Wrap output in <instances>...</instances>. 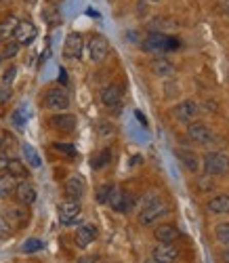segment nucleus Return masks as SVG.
I'll use <instances>...</instances> for the list:
<instances>
[{
  "label": "nucleus",
  "mask_w": 229,
  "mask_h": 263,
  "mask_svg": "<svg viewBox=\"0 0 229 263\" xmlns=\"http://www.w3.org/2000/svg\"><path fill=\"white\" fill-rule=\"evenodd\" d=\"M177 49H179V40L162 32H151L143 40V51L147 53H166V51H177Z\"/></svg>",
  "instance_id": "obj_1"
},
{
  "label": "nucleus",
  "mask_w": 229,
  "mask_h": 263,
  "mask_svg": "<svg viewBox=\"0 0 229 263\" xmlns=\"http://www.w3.org/2000/svg\"><path fill=\"white\" fill-rule=\"evenodd\" d=\"M206 171V175H225L229 171V156L223 152H206L202 162H200Z\"/></svg>",
  "instance_id": "obj_2"
},
{
  "label": "nucleus",
  "mask_w": 229,
  "mask_h": 263,
  "mask_svg": "<svg viewBox=\"0 0 229 263\" xmlns=\"http://www.w3.org/2000/svg\"><path fill=\"white\" fill-rule=\"evenodd\" d=\"M168 213H170V206L162 198H160V200H156V202H151L147 206H141V211H139V223L141 226H154L158 219L166 217Z\"/></svg>",
  "instance_id": "obj_3"
},
{
  "label": "nucleus",
  "mask_w": 229,
  "mask_h": 263,
  "mask_svg": "<svg viewBox=\"0 0 229 263\" xmlns=\"http://www.w3.org/2000/svg\"><path fill=\"white\" fill-rule=\"evenodd\" d=\"M44 105L53 109V112H63V109L70 107V95H67V91L61 89V86H53V89H49L47 95H44Z\"/></svg>",
  "instance_id": "obj_4"
},
{
  "label": "nucleus",
  "mask_w": 229,
  "mask_h": 263,
  "mask_svg": "<svg viewBox=\"0 0 229 263\" xmlns=\"http://www.w3.org/2000/svg\"><path fill=\"white\" fill-rule=\"evenodd\" d=\"M173 116L179 122H185V124L196 122V118L200 116V105L196 101H192V99H185V101H181V103H177L173 107Z\"/></svg>",
  "instance_id": "obj_5"
},
{
  "label": "nucleus",
  "mask_w": 229,
  "mask_h": 263,
  "mask_svg": "<svg viewBox=\"0 0 229 263\" xmlns=\"http://www.w3.org/2000/svg\"><path fill=\"white\" fill-rule=\"evenodd\" d=\"M187 137L200 145H213V141H215L213 128H208V124H204V122H189L187 124Z\"/></svg>",
  "instance_id": "obj_6"
},
{
  "label": "nucleus",
  "mask_w": 229,
  "mask_h": 263,
  "mask_svg": "<svg viewBox=\"0 0 229 263\" xmlns=\"http://www.w3.org/2000/svg\"><path fill=\"white\" fill-rule=\"evenodd\" d=\"M107 204H109L113 211H118V213H128V211H132V206H135V198H132L128 192L120 190V187H111V194H109V198H107Z\"/></svg>",
  "instance_id": "obj_7"
},
{
  "label": "nucleus",
  "mask_w": 229,
  "mask_h": 263,
  "mask_svg": "<svg viewBox=\"0 0 229 263\" xmlns=\"http://www.w3.org/2000/svg\"><path fill=\"white\" fill-rule=\"evenodd\" d=\"M109 53V45H107V40L101 36V34H95V36H90L88 40V57L93 63H101Z\"/></svg>",
  "instance_id": "obj_8"
},
{
  "label": "nucleus",
  "mask_w": 229,
  "mask_h": 263,
  "mask_svg": "<svg viewBox=\"0 0 229 263\" xmlns=\"http://www.w3.org/2000/svg\"><path fill=\"white\" fill-rule=\"evenodd\" d=\"M57 213H59V221L65 223V226H70V223H74L76 219L80 217L82 209H80V202L78 200H70V198H67V200L59 202Z\"/></svg>",
  "instance_id": "obj_9"
},
{
  "label": "nucleus",
  "mask_w": 229,
  "mask_h": 263,
  "mask_svg": "<svg viewBox=\"0 0 229 263\" xmlns=\"http://www.w3.org/2000/svg\"><path fill=\"white\" fill-rule=\"evenodd\" d=\"M99 97H101V103L105 107H109V109H120V105H122V89L116 86V84L103 86Z\"/></svg>",
  "instance_id": "obj_10"
},
{
  "label": "nucleus",
  "mask_w": 229,
  "mask_h": 263,
  "mask_svg": "<svg viewBox=\"0 0 229 263\" xmlns=\"http://www.w3.org/2000/svg\"><path fill=\"white\" fill-rule=\"evenodd\" d=\"M13 36H15V42L19 47L21 45H30V42L38 36V28L32 24V21H19L15 32H13Z\"/></svg>",
  "instance_id": "obj_11"
},
{
  "label": "nucleus",
  "mask_w": 229,
  "mask_h": 263,
  "mask_svg": "<svg viewBox=\"0 0 229 263\" xmlns=\"http://www.w3.org/2000/svg\"><path fill=\"white\" fill-rule=\"evenodd\" d=\"M82 49H84V38H82V34H78V32L67 34L65 45H63V55H65L67 59H78V57L82 55Z\"/></svg>",
  "instance_id": "obj_12"
},
{
  "label": "nucleus",
  "mask_w": 229,
  "mask_h": 263,
  "mask_svg": "<svg viewBox=\"0 0 229 263\" xmlns=\"http://www.w3.org/2000/svg\"><path fill=\"white\" fill-rule=\"evenodd\" d=\"M13 196L17 198V202H19V204L30 206V204H34V202H36V196H38V192H36L34 183H30V181L26 179V181L17 183V190H15V194H13Z\"/></svg>",
  "instance_id": "obj_13"
},
{
  "label": "nucleus",
  "mask_w": 229,
  "mask_h": 263,
  "mask_svg": "<svg viewBox=\"0 0 229 263\" xmlns=\"http://www.w3.org/2000/svg\"><path fill=\"white\" fill-rule=\"evenodd\" d=\"M175 156L179 158V162L185 166L189 173H198L200 171V158H198V154L194 149H187V147H179V149H175Z\"/></svg>",
  "instance_id": "obj_14"
},
{
  "label": "nucleus",
  "mask_w": 229,
  "mask_h": 263,
  "mask_svg": "<svg viewBox=\"0 0 229 263\" xmlns=\"http://www.w3.org/2000/svg\"><path fill=\"white\" fill-rule=\"evenodd\" d=\"M84 179L80 177V175H72V177H67L65 179V196L70 200H78L80 202V198L84 196Z\"/></svg>",
  "instance_id": "obj_15"
},
{
  "label": "nucleus",
  "mask_w": 229,
  "mask_h": 263,
  "mask_svg": "<svg viewBox=\"0 0 229 263\" xmlns=\"http://www.w3.org/2000/svg\"><path fill=\"white\" fill-rule=\"evenodd\" d=\"M49 124L57 130H61V133H72V130L76 128L78 120L74 114H55L49 118Z\"/></svg>",
  "instance_id": "obj_16"
},
{
  "label": "nucleus",
  "mask_w": 229,
  "mask_h": 263,
  "mask_svg": "<svg viewBox=\"0 0 229 263\" xmlns=\"http://www.w3.org/2000/svg\"><path fill=\"white\" fill-rule=\"evenodd\" d=\"M97 236H99V232H97V228L93 223H84V226H80L76 230V245L80 249H86L93 240H97Z\"/></svg>",
  "instance_id": "obj_17"
},
{
  "label": "nucleus",
  "mask_w": 229,
  "mask_h": 263,
  "mask_svg": "<svg viewBox=\"0 0 229 263\" xmlns=\"http://www.w3.org/2000/svg\"><path fill=\"white\" fill-rule=\"evenodd\" d=\"M177 257H179V251L173 245H158L151 251V259L158 263H173Z\"/></svg>",
  "instance_id": "obj_18"
},
{
  "label": "nucleus",
  "mask_w": 229,
  "mask_h": 263,
  "mask_svg": "<svg viewBox=\"0 0 229 263\" xmlns=\"http://www.w3.org/2000/svg\"><path fill=\"white\" fill-rule=\"evenodd\" d=\"M5 221L9 223L11 230H17V228H21L28 221V211L24 209V204L21 206H11L7 211V215H5Z\"/></svg>",
  "instance_id": "obj_19"
},
{
  "label": "nucleus",
  "mask_w": 229,
  "mask_h": 263,
  "mask_svg": "<svg viewBox=\"0 0 229 263\" xmlns=\"http://www.w3.org/2000/svg\"><path fill=\"white\" fill-rule=\"evenodd\" d=\"M154 236H156V240L160 245H173L179 238V230L175 226H158L154 230Z\"/></svg>",
  "instance_id": "obj_20"
},
{
  "label": "nucleus",
  "mask_w": 229,
  "mask_h": 263,
  "mask_svg": "<svg viewBox=\"0 0 229 263\" xmlns=\"http://www.w3.org/2000/svg\"><path fill=\"white\" fill-rule=\"evenodd\" d=\"M208 211L213 215H227L229 213V194H219L208 202Z\"/></svg>",
  "instance_id": "obj_21"
},
{
  "label": "nucleus",
  "mask_w": 229,
  "mask_h": 263,
  "mask_svg": "<svg viewBox=\"0 0 229 263\" xmlns=\"http://www.w3.org/2000/svg\"><path fill=\"white\" fill-rule=\"evenodd\" d=\"M17 183L19 181L13 177V175L0 173V196H3V198H9V196H13L15 190H17Z\"/></svg>",
  "instance_id": "obj_22"
},
{
  "label": "nucleus",
  "mask_w": 229,
  "mask_h": 263,
  "mask_svg": "<svg viewBox=\"0 0 229 263\" xmlns=\"http://www.w3.org/2000/svg\"><path fill=\"white\" fill-rule=\"evenodd\" d=\"M7 173L9 175H13L15 179H28V168H26V164L21 162V160H17V158H9V164H7Z\"/></svg>",
  "instance_id": "obj_23"
},
{
  "label": "nucleus",
  "mask_w": 229,
  "mask_h": 263,
  "mask_svg": "<svg viewBox=\"0 0 229 263\" xmlns=\"http://www.w3.org/2000/svg\"><path fill=\"white\" fill-rule=\"evenodd\" d=\"M21 154H24V160L32 166V168H40L42 166V160L38 156V152L30 145V143H21Z\"/></svg>",
  "instance_id": "obj_24"
},
{
  "label": "nucleus",
  "mask_w": 229,
  "mask_h": 263,
  "mask_svg": "<svg viewBox=\"0 0 229 263\" xmlns=\"http://www.w3.org/2000/svg\"><path fill=\"white\" fill-rule=\"evenodd\" d=\"M109 158H111V152L107 147L105 149H99L95 156H90V166H93L95 171H99V168H103V166L109 164Z\"/></svg>",
  "instance_id": "obj_25"
},
{
  "label": "nucleus",
  "mask_w": 229,
  "mask_h": 263,
  "mask_svg": "<svg viewBox=\"0 0 229 263\" xmlns=\"http://www.w3.org/2000/svg\"><path fill=\"white\" fill-rule=\"evenodd\" d=\"M17 24H19V19L17 17H7V21L5 24H0V40H7V38H11L13 36V32H15V28H17Z\"/></svg>",
  "instance_id": "obj_26"
},
{
  "label": "nucleus",
  "mask_w": 229,
  "mask_h": 263,
  "mask_svg": "<svg viewBox=\"0 0 229 263\" xmlns=\"http://www.w3.org/2000/svg\"><path fill=\"white\" fill-rule=\"evenodd\" d=\"M151 70H154L156 74H160V76H170V74H173V65H170L168 61H164V59H156V61L151 63Z\"/></svg>",
  "instance_id": "obj_27"
},
{
  "label": "nucleus",
  "mask_w": 229,
  "mask_h": 263,
  "mask_svg": "<svg viewBox=\"0 0 229 263\" xmlns=\"http://www.w3.org/2000/svg\"><path fill=\"white\" fill-rule=\"evenodd\" d=\"M215 238L219 240L221 245L229 247V223H219V226L215 228Z\"/></svg>",
  "instance_id": "obj_28"
},
{
  "label": "nucleus",
  "mask_w": 229,
  "mask_h": 263,
  "mask_svg": "<svg viewBox=\"0 0 229 263\" xmlns=\"http://www.w3.org/2000/svg\"><path fill=\"white\" fill-rule=\"evenodd\" d=\"M53 147L59 152V154H63V156H72V158L78 156V152H76V147L72 143H53Z\"/></svg>",
  "instance_id": "obj_29"
},
{
  "label": "nucleus",
  "mask_w": 229,
  "mask_h": 263,
  "mask_svg": "<svg viewBox=\"0 0 229 263\" xmlns=\"http://www.w3.org/2000/svg\"><path fill=\"white\" fill-rule=\"evenodd\" d=\"M44 245H42V240H38V238H30V240H26L24 242V247H21V251L24 253H36V251H40Z\"/></svg>",
  "instance_id": "obj_30"
},
{
  "label": "nucleus",
  "mask_w": 229,
  "mask_h": 263,
  "mask_svg": "<svg viewBox=\"0 0 229 263\" xmlns=\"http://www.w3.org/2000/svg\"><path fill=\"white\" fill-rule=\"evenodd\" d=\"M111 187H113V185L105 183V185H101V187L97 190V202H101V204H105V202H107L109 194H111Z\"/></svg>",
  "instance_id": "obj_31"
},
{
  "label": "nucleus",
  "mask_w": 229,
  "mask_h": 263,
  "mask_svg": "<svg viewBox=\"0 0 229 263\" xmlns=\"http://www.w3.org/2000/svg\"><path fill=\"white\" fill-rule=\"evenodd\" d=\"M17 51H19V45H17V42H7V45H5V51H3V55H0V57H3V59H11V57L17 55Z\"/></svg>",
  "instance_id": "obj_32"
},
{
  "label": "nucleus",
  "mask_w": 229,
  "mask_h": 263,
  "mask_svg": "<svg viewBox=\"0 0 229 263\" xmlns=\"http://www.w3.org/2000/svg\"><path fill=\"white\" fill-rule=\"evenodd\" d=\"M13 97V91H11V86L9 84H3L0 82V103H9Z\"/></svg>",
  "instance_id": "obj_33"
},
{
  "label": "nucleus",
  "mask_w": 229,
  "mask_h": 263,
  "mask_svg": "<svg viewBox=\"0 0 229 263\" xmlns=\"http://www.w3.org/2000/svg\"><path fill=\"white\" fill-rule=\"evenodd\" d=\"M15 76H17V68L15 65H9V68L5 70V74H3V84H13V80H15Z\"/></svg>",
  "instance_id": "obj_34"
},
{
  "label": "nucleus",
  "mask_w": 229,
  "mask_h": 263,
  "mask_svg": "<svg viewBox=\"0 0 229 263\" xmlns=\"http://www.w3.org/2000/svg\"><path fill=\"white\" fill-rule=\"evenodd\" d=\"M9 232H11L9 223L5 221V217H0V240H3V238H7V236H9Z\"/></svg>",
  "instance_id": "obj_35"
},
{
  "label": "nucleus",
  "mask_w": 229,
  "mask_h": 263,
  "mask_svg": "<svg viewBox=\"0 0 229 263\" xmlns=\"http://www.w3.org/2000/svg\"><path fill=\"white\" fill-rule=\"evenodd\" d=\"M7 164H9V156L3 152V154H0V173H7Z\"/></svg>",
  "instance_id": "obj_36"
},
{
  "label": "nucleus",
  "mask_w": 229,
  "mask_h": 263,
  "mask_svg": "<svg viewBox=\"0 0 229 263\" xmlns=\"http://www.w3.org/2000/svg\"><path fill=\"white\" fill-rule=\"evenodd\" d=\"M221 261H223V263H229V249H225V251L221 253Z\"/></svg>",
  "instance_id": "obj_37"
},
{
  "label": "nucleus",
  "mask_w": 229,
  "mask_h": 263,
  "mask_svg": "<svg viewBox=\"0 0 229 263\" xmlns=\"http://www.w3.org/2000/svg\"><path fill=\"white\" fill-rule=\"evenodd\" d=\"M95 259H97V257H82L80 263H90V261H95Z\"/></svg>",
  "instance_id": "obj_38"
},
{
  "label": "nucleus",
  "mask_w": 229,
  "mask_h": 263,
  "mask_svg": "<svg viewBox=\"0 0 229 263\" xmlns=\"http://www.w3.org/2000/svg\"><path fill=\"white\" fill-rule=\"evenodd\" d=\"M225 7H227V13H229V0H225Z\"/></svg>",
  "instance_id": "obj_39"
},
{
  "label": "nucleus",
  "mask_w": 229,
  "mask_h": 263,
  "mask_svg": "<svg viewBox=\"0 0 229 263\" xmlns=\"http://www.w3.org/2000/svg\"><path fill=\"white\" fill-rule=\"evenodd\" d=\"M145 263H158V261H154V259H147V261H145Z\"/></svg>",
  "instance_id": "obj_40"
},
{
  "label": "nucleus",
  "mask_w": 229,
  "mask_h": 263,
  "mask_svg": "<svg viewBox=\"0 0 229 263\" xmlns=\"http://www.w3.org/2000/svg\"><path fill=\"white\" fill-rule=\"evenodd\" d=\"M145 3H160V0H145Z\"/></svg>",
  "instance_id": "obj_41"
},
{
  "label": "nucleus",
  "mask_w": 229,
  "mask_h": 263,
  "mask_svg": "<svg viewBox=\"0 0 229 263\" xmlns=\"http://www.w3.org/2000/svg\"><path fill=\"white\" fill-rule=\"evenodd\" d=\"M0 149H3V137H0Z\"/></svg>",
  "instance_id": "obj_42"
},
{
  "label": "nucleus",
  "mask_w": 229,
  "mask_h": 263,
  "mask_svg": "<svg viewBox=\"0 0 229 263\" xmlns=\"http://www.w3.org/2000/svg\"><path fill=\"white\" fill-rule=\"evenodd\" d=\"M28 3H34V0H28Z\"/></svg>",
  "instance_id": "obj_43"
}]
</instances>
